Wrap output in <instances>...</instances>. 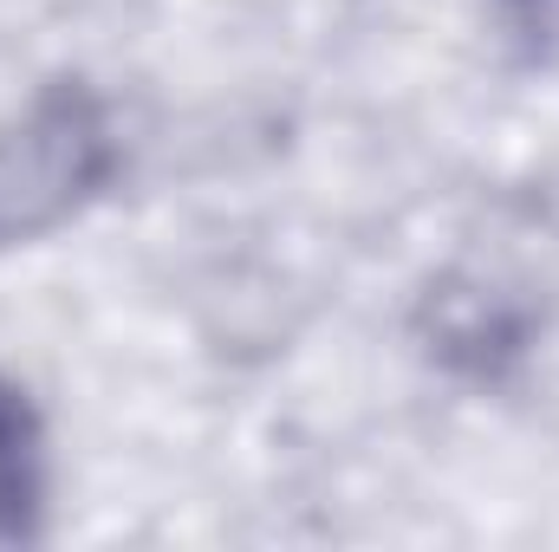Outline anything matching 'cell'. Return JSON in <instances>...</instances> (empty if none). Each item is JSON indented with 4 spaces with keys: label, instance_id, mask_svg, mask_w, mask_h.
I'll list each match as a JSON object with an SVG mask.
<instances>
[{
    "label": "cell",
    "instance_id": "obj_1",
    "mask_svg": "<svg viewBox=\"0 0 559 552\" xmlns=\"http://www.w3.org/2000/svg\"><path fill=\"white\" fill-rule=\"evenodd\" d=\"M118 176V131L92 85L59 79L0 124V248L39 241L105 195Z\"/></svg>",
    "mask_w": 559,
    "mask_h": 552
},
{
    "label": "cell",
    "instance_id": "obj_2",
    "mask_svg": "<svg viewBox=\"0 0 559 552\" xmlns=\"http://www.w3.org/2000/svg\"><path fill=\"white\" fill-rule=\"evenodd\" d=\"M46 520V422L0 371V547L33 540Z\"/></svg>",
    "mask_w": 559,
    "mask_h": 552
}]
</instances>
